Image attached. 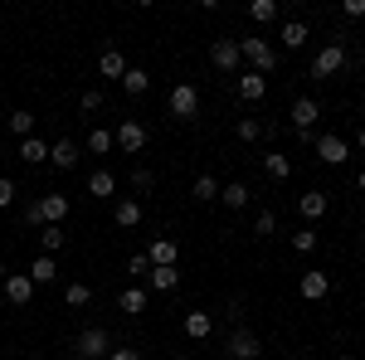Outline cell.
Returning <instances> with one entry per match:
<instances>
[{
	"label": "cell",
	"instance_id": "bcb514c9",
	"mask_svg": "<svg viewBox=\"0 0 365 360\" xmlns=\"http://www.w3.org/2000/svg\"><path fill=\"white\" fill-rule=\"evenodd\" d=\"M0 282H5V263H0Z\"/></svg>",
	"mask_w": 365,
	"mask_h": 360
},
{
	"label": "cell",
	"instance_id": "d590c367",
	"mask_svg": "<svg viewBox=\"0 0 365 360\" xmlns=\"http://www.w3.org/2000/svg\"><path fill=\"white\" fill-rule=\"evenodd\" d=\"M195 200H220V180L215 175H195Z\"/></svg>",
	"mask_w": 365,
	"mask_h": 360
},
{
	"label": "cell",
	"instance_id": "7dc6e473",
	"mask_svg": "<svg viewBox=\"0 0 365 360\" xmlns=\"http://www.w3.org/2000/svg\"><path fill=\"white\" fill-rule=\"evenodd\" d=\"M170 360H190V356H170Z\"/></svg>",
	"mask_w": 365,
	"mask_h": 360
},
{
	"label": "cell",
	"instance_id": "603a6c76",
	"mask_svg": "<svg viewBox=\"0 0 365 360\" xmlns=\"http://www.w3.org/2000/svg\"><path fill=\"white\" fill-rule=\"evenodd\" d=\"M113 220H117V229H137V224H141V205H137V200H117Z\"/></svg>",
	"mask_w": 365,
	"mask_h": 360
},
{
	"label": "cell",
	"instance_id": "f35d334b",
	"mask_svg": "<svg viewBox=\"0 0 365 360\" xmlns=\"http://www.w3.org/2000/svg\"><path fill=\"white\" fill-rule=\"evenodd\" d=\"M151 185H156V175H151L146 166H137V170H132V190H151Z\"/></svg>",
	"mask_w": 365,
	"mask_h": 360
},
{
	"label": "cell",
	"instance_id": "ee69618b",
	"mask_svg": "<svg viewBox=\"0 0 365 360\" xmlns=\"http://www.w3.org/2000/svg\"><path fill=\"white\" fill-rule=\"evenodd\" d=\"M356 190H361V195H365V170H361V175H356Z\"/></svg>",
	"mask_w": 365,
	"mask_h": 360
},
{
	"label": "cell",
	"instance_id": "d6986e66",
	"mask_svg": "<svg viewBox=\"0 0 365 360\" xmlns=\"http://www.w3.org/2000/svg\"><path fill=\"white\" fill-rule=\"evenodd\" d=\"M88 195L113 200V195H117V175H113V170H93V175H88Z\"/></svg>",
	"mask_w": 365,
	"mask_h": 360
},
{
	"label": "cell",
	"instance_id": "f546056e",
	"mask_svg": "<svg viewBox=\"0 0 365 360\" xmlns=\"http://www.w3.org/2000/svg\"><path fill=\"white\" fill-rule=\"evenodd\" d=\"M10 132H15L20 141L34 137V112H29V108H15V112H10Z\"/></svg>",
	"mask_w": 365,
	"mask_h": 360
},
{
	"label": "cell",
	"instance_id": "7c38bea8",
	"mask_svg": "<svg viewBox=\"0 0 365 360\" xmlns=\"http://www.w3.org/2000/svg\"><path fill=\"white\" fill-rule=\"evenodd\" d=\"M234 93H239L244 103H263V93H268V78H263V73H253V68H244V73L234 78Z\"/></svg>",
	"mask_w": 365,
	"mask_h": 360
},
{
	"label": "cell",
	"instance_id": "1f68e13d",
	"mask_svg": "<svg viewBox=\"0 0 365 360\" xmlns=\"http://www.w3.org/2000/svg\"><path fill=\"white\" fill-rule=\"evenodd\" d=\"M88 151H93V156H108V151H113V132H108V127H93V132H88Z\"/></svg>",
	"mask_w": 365,
	"mask_h": 360
},
{
	"label": "cell",
	"instance_id": "4fadbf2b",
	"mask_svg": "<svg viewBox=\"0 0 365 360\" xmlns=\"http://www.w3.org/2000/svg\"><path fill=\"white\" fill-rule=\"evenodd\" d=\"M297 292H302L307 302H327V297H331V277L327 273H302L297 277Z\"/></svg>",
	"mask_w": 365,
	"mask_h": 360
},
{
	"label": "cell",
	"instance_id": "7a4b0ae2",
	"mask_svg": "<svg viewBox=\"0 0 365 360\" xmlns=\"http://www.w3.org/2000/svg\"><path fill=\"white\" fill-rule=\"evenodd\" d=\"M73 356L78 360H108L113 356V336L103 331V326H83L78 341H73Z\"/></svg>",
	"mask_w": 365,
	"mask_h": 360
},
{
	"label": "cell",
	"instance_id": "e575fe53",
	"mask_svg": "<svg viewBox=\"0 0 365 360\" xmlns=\"http://www.w3.org/2000/svg\"><path fill=\"white\" fill-rule=\"evenodd\" d=\"M292 249H297V253L317 249V224H307V229H297V234H292Z\"/></svg>",
	"mask_w": 365,
	"mask_h": 360
},
{
	"label": "cell",
	"instance_id": "b9f144b4",
	"mask_svg": "<svg viewBox=\"0 0 365 360\" xmlns=\"http://www.w3.org/2000/svg\"><path fill=\"white\" fill-rule=\"evenodd\" d=\"M341 15H346V20H365V0H346Z\"/></svg>",
	"mask_w": 365,
	"mask_h": 360
},
{
	"label": "cell",
	"instance_id": "30bf717a",
	"mask_svg": "<svg viewBox=\"0 0 365 360\" xmlns=\"http://www.w3.org/2000/svg\"><path fill=\"white\" fill-rule=\"evenodd\" d=\"M312 151H317L322 166H341V161L351 156V146H346L341 137H317V141H312Z\"/></svg>",
	"mask_w": 365,
	"mask_h": 360
},
{
	"label": "cell",
	"instance_id": "2e32d148",
	"mask_svg": "<svg viewBox=\"0 0 365 360\" xmlns=\"http://www.w3.org/2000/svg\"><path fill=\"white\" fill-rule=\"evenodd\" d=\"M175 258H180L175 239H156V244L146 249V263H151V268H175Z\"/></svg>",
	"mask_w": 365,
	"mask_h": 360
},
{
	"label": "cell",
	"instance_id": "9c48e42d",
	"mask_svg": "<svg viewBox=\"0 0 365 360\" xmlns=\"http://www.w3.org/2000/svg\"><path fill=\"white\" fill-rule=\"evenodd\" d=\"M317 117H322V108H317L312 98H297L292 112H287V122H292V132H297V137H307L312 127H317Z\"/></svg>",
	"mask_w": 365,
	"mask_h": 360
},
{
	"label": "cell",
	"instance_id": "d6a6232c",
	"mask_svg": "<svg viewBox=\"0 0 365 360\" xmlns=\"http://www.w3.org/2000/svg\"><path fill=\"white\" fill-rule=\"evenodd\" d=\"M63 302L68 307H88L93 302V287H88V282H68V287H63Z\"/></svg>",
	"mask_w": 365,
	"mask_h": 360
},
{
	"label": "cell",
	"instance_id": "836d02e7",
	"mask_svg": "<svg viewBox=\"0 0 365 360\" xmlns=\"http://www.w3.org/2000/svg\"><path fill=\"white\" fill-rule=\"evenodd\" d=\"M234 132H239V141H258L263 132H268V127H263L258 117H239V127H234Z\"/></svg>",
	"mask_w": 365,
	"mask_h": 360
},
{
	"label": "cell",
	"instance_id": "8d00e7d4",
	"mask_svg": "<svg viewBox=\"0 0 365 360\" xmlns=\"http://www.w3.org/2000/svg\"><path fill=\"white\" fill-rule=\"evenodd\" d=\"M253 234H263V239H268V234H278V215H273V210H258V220H253Z\"/></svg>",
	"mask_w": 365,
	"mask_h": 360
},
{
	"label": "cell",
	"instance_id": "52a82bcc",
	"mask_svg": "<svg viewBox=\"0 0 365 360\" xmlns=\"http://www.w3.org/2000/svg\"><path fill=\"white\" fill-rule=\"evenodd\" d=\"M113 146H117V151H127V156H137L141 146H146V127H141L137 117H127V122H117V132H113Z\"/></svg>",
	"mask_w": 365,
	"mask_h": 360
},
{
	"label": "cell",
	"instance_id": "ba28073f",
	"mask_svg": "<svg viewBox=\"0 0 365 360\" xmlns=\"http://www.w3.org/2000/svg\"><path fill=\"white\" fill-rule=\"evenodd\" d=\"M341 68H346V49H341V44H327L322 54L312 58V78H331Z\"/></svg>",
	"mask_w": 365,
	"mask_h": 360
},
{
	"label": "cell",
	"instance_id": "4316f807",
	"mask_svg": "<svg viewBox=\"0 0 365 360\" xmlns=\"http://www.w3.org/2000/svg\"><path fill=\"white\" fill-rule=\"evenodd\" d=\"M263 175H268V180H292V161L273 151V156H263Z\"/></svg>",
	"mask_w": 365,
	"mask_h": 360
},
{
	"label": "cell",
	"instance_id": "44dd1931",
	"mask_svg": "<svg viewBox=\"0 0 365 360\" xmlns=\"http://www.w3.org/2000/svg\"><path fill=\"white\" fill-rule=\"evenodd\" d=\"M146 282H151V292H175L180 287V268H151Z\"/></svg>",
	"mask_w": 365,
	"mask_h": 360
},
{
	"label": "cell",
	"instance_id": "74e56055",
	"mask_svg": "<svg viewBox=\"0 0 365 360\" xmlns=\"http://www.w3.org/2000/svg\"><path fill=\"white\" fill-rule=\"evenodd\" d=\"M78 108H83V112H98V108H103V88H88L83 98H78Z\"/></svg>",
	"mask_w": 365,
	"mask_h": 360
},
{
	"label": "cell",
	"instance_id": "f6af8a7d",
	"mask_svg": "<svg viewBox=\"0 0 365 360\" xmlns=\"http://www.w3.org/2000/svg\"><path fill=\"white\" fill-rule=\"evenodd\" d=\"M356 146H361V151H365V127H361V132H356Z\"/></svg>",
	"mask_w": 365,
	"mask_h": 360
},
{
	"label": "cell",
	"instance_id": "484cf974",
	"mask_svg": "<svg viewBox=\"0 0 365 360\" xmlns=\"http://www.w3.org/2000/svg\"><path fill=\"white\" fill-rule=\"evenodd\" d=\"M20 161H29V166H39V161H49V141H39V137H25V141H20Z\"/></svg>",
	"mask_w": 365,
	"mask_h": 360
},
{
	"label": "cell",
	"instance_id": "cb8c5ba5",
	"mask_svg": "<svg viewBox=\"0 0 365 360\" xmlns=\"http://www.w3.org/2000/svg\"><path fill=\"white\" fill-rule=\"evenodd\" d=\"M146 302H151V297H146V287H127V292L117 297V307H122L127 317H141V312H146Z\"/></svg>",
	"mask_w": 365,
	"mask_h": 360
},
{
	"label": "cell",
	"instance_id": "60d3db41",
	"mask_svg": "<svg viewBox=\"0 0 365 360\" xmlns=\"http://www.w3.org/2000/svg\"><path fill=\"white\" fill-rule=\"evenodd\" d=\"M127 273H137V277H146V273H151V263H146V253H132V258H127Z\"/></svg>",
	"mask_w": 365,
	"mask_h": 360
},
{
	"label": "cell",
	"instance_id": "8992f818",
	"mask_svg": "<svg viewBox=\"0 0 365 360\" xmlns=\"http://www.w3.org/2000/svg\"><path fill=\"white\" fill-rule=\"evenodd\" d=\"M166 103H170V117H175V122H190V117L200 112V88L195 83H175Z\"/></svg>",
	"mask_w": 365,
	"mask_h": 360
},
{
	"label": "cell",
	"instance_id": "3957f363",
	"mask_svg": "<svg viewBox=\"0 0 365 360\" xmlns=\"http://www.w3.org/2000/svg\"><path fill=\"white\" fill-rule=\"evenodd\" d=\"M239 54H244V63H253V73H263V78L278 68V58H282L268 39H239Z\"/></svg>",
	"mask_w": 365,
	"mask_h": 360
},
{
	"label": "cell",
	"instance_id": "ab89813d",
	"mask_svg": "<svg viewBox=\"0 0 365 360\" xmlns=\"http://www.w3.org/2000/svg\"><path fill=\"white\" fill-rule=\"evenodd\" d=\"M10 205H15V180L0 175V210H10Z\"/></svg>",
	"mask_w": 365,
	"mask_h": 360
},
{
	"label": "cell",
	"instance_id": "d4e9b609",
	"mask_svg": "<svg viewBox=\"0 0 365 360\" xmlns=\"http://www.w3.org/2000/svg\"><path fill=\"white\" fill-rule=\"evenodd\" d=\"M278 39H282V49H302V44H307V25H302V20H287V25L278 29Z\"/></svg>",
	"mask_w": 365,
	"mask_h": 360
},
{
	"label": "cell",
	"instance_id": "7402d4cb",
	"mask_svg": "<svg viewBox=\"0 0 365 360\" xmlns=\"http://www.w3.org/2000/svg\"><path fill=\"white\" fill-rule=\"evenodd\" d=\"M54 277H58V268H54L49 253H39V258L29 263V282H34V287H44V282H54Z\"/></svg>",
	"mask_w": 365,
	"mask_h": 360
},
{
	"label": "cell",
	"instance_id": "277c9868",
	"mask_svg": "<svg viewBox=\"0 0 365 360\" xmlns=\"http://www.w3.org/2000/svg\"><path fill=\"white\" fill-rule=\"evenodd\" d=\"M210 63L220 68V73H244V54H239V39H215L210 44Z\"/></svg>",
	"mask_w": 365,
	"mask_h": 360
},
{
	"label": "cell",
	"instance_id": "c3c4849f",
	"mask_svg": "<svg viewBox=\"0 0 365 360\" xmlns=\"http://www.w3.org/2000/svg\"><path fill=\"white\" fill-rule=\"evenodd\" d=\"M336 360H356V356H336Z\"/></svg>",
	"mask_w": 365,
	"mask_h": 360
},
{
	"label": "cell",
	"instance_id": "83f0119b",
	"mask_svg": "<svg viewBox=\"0 0 365 360\" xmlns=\"http://www.w3.org/2000/svg\"><path fill=\"white\" fill-rule=\"evenodd\" d=\"M146 88H151V73H146V68H127V73H122V93H132V98H141Z\"/></svg>",
	"mask_w": 365,
	"mask_h": 360
},
{
	"label": "cell",
	"instance_id": "9a60e30c",
	"mask_svg": "<svg viewBox=\"0 0 365 360\" xmlns=\"http://www.w3.org/2000/svg\"><path fill=\"white\" fill-rule=\"evenodd\" d=\"M29 297H34V282H29V273H5V302H10V307H25Z\"/></svg>",
	"mask_w": 365,
	"mask_h": 360
},
{
	"label": "cell",
	"instance_id": "5b68a950",
	"mask_svg": "<svg viewBox=\"0 0 365 360\" xmlns=\"http://www.w3.org/2000/svg\"><path fill=\"white\" fill-rule=\"evenodd\" d=\"M263 356V346H258V336L249 331V326H234L225 341V360H258Z\"/></svg>",
	"mask_w": 365,
	"mask_h": 360
},
{
	"label": "cell",
	"instance_id": "f1b7e54d",
	"mask_svg": "<svg viewBox=\"0 0 365 360\" xmlns=\"http://www.w3.org/2000/svg\"><path fill=\"white\" fill-rule=\"evenodd\" d=\"M63 244H68V234H63V224H49V229L39 234V249L49 253V258H54V253L63 249Z\"/></svg>",
	"mask_w": 365,
	"mask_h": 360
},
{
	"label": "cell",
	"instance_id": "8fae6325",
	"mask_svg": "<svg viewBox=\"0 0 365 360\" xmlns=\"http://www.w3.org/2000/svg\"><path fill=\"white\" fill-rule=\"evenodd\" d=\"M327 210H331V195H327V190H307V195H297V215H302L307 224H317L322 215H327Z\"/></svg>",
	"mask_w": 365,
	"mask_h": 360
},
{
	"label": "cell",
	"instance_id": "5bb4252c",
	"mask_svg": "<svg viewBox=\"0 0 365 360\" xmlns=\"http://www.w3.org/2000/svg\"><path fill=\"white\" fill-rule=\"evenodd\" d=\"M49 166L54 170H78V146H73L68 137L49 141Z\"/></svg>",
	"mask_w": 365,
	"mask_h": 360
},
{
	"label": "cell",
	"instance_id": "6da1fadb",
	"mask_svg": "<svg viewBox=\"0 0 365 360\" xmlns=\"http://www.w3.org/2000/svg\"><path fill=\"white\" fill-rule=\"evenodd\" d=\"M63 215H68V195H58V190L39 195V200L25 210V220L29 224H44V229H49V224H63Z\"/></svg>",
	"mask_w": 365,
	"mask_h": 360
},
{
	"label": "cell",
	"instance_id": "4dcf8cb0",
	"mask_svg": "<svg viewBox=\"0 0 365 360\" xmlns=\"http://www.w3.org/2000/svg\"><path fill=\"white\" fill-rule=\"evenodd\" d=\"M249 20H258V25H273V20H278V0H253V5H249Z\"/></svg>",
	"mask_w": 365,
	"mask_h": 360
},
{
	"label": "cell",
	"instance_id": "681fc988",
	"mask_svg": "<svg viewBox=\"0 0 365 360\" xmlns=\"http://www.w3.org/2000/svg\"><path fill=\"white\" fill-rule=\"evenodd\" d=\"M215 360H225V356H215Z\"/></svg>",
	"mask_w": 365,
	"mask_h": 360
},
{
	"label": "cell",
	"instance_id": "ffe728a7",
	"mask_svg": "<svg viewBox=\"0 0 365 360\" xmlns=\"http://www.w3.org/2000/svg\"><path fill=\"white\" fill-rule=\"evenodd\" d=\"M98 68H103V78H122V73H127L132 63H127V54H122V49H103Z\"/></svg>",
	"mask_w": 365,
	"mask_h": 360
},
{
	"label": "cell",
	"instance_id": "e0dca14e",
	"mask_svg": "<svg viewBox=\"0 0 365 360\" xmlns=\"http://www.w3.org/2000/svg\"><path fill=\"white\" fill-rule=\"evenodd\" d=\"M180 326H185V336H190V341H210L215 317H210V312H185V322H180Z\"/></svg>",
	"mask_w": 365,
	"mask_h": 360
},
{
	"label": "cell",
	"instance_id": "ac0fdd59",
	"mask_svg": "<svg viewBox=\"0 0 365 360\" xmlns=\"http://www.w3.org/2000/svg\"><path fill=\"white\" fill-rule=\"evenodd\" d=\"M220 200H225L229 210L239 215V210H249V200H253V190L244 185V180H229V185H220Z\"/></svg>",
	"mask_w": 365,
	"mask_h": 360
},
{
	"label": "cell",
	"instance_id": "7bdbcfd3",
	"mask_svg": "<svg viewBox=\"0 0 365 360\" xmlns=\"http://www.w3.org/2000/svg\"><path fill=\"white\" fill-rule=\"evenodd\" d=\"M108 360H141V356H137V351H127V346H113V356H108Z\"/></svg>",
	"mask_w": 365,
	"mask_h": 360
}]
</instances>
